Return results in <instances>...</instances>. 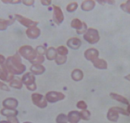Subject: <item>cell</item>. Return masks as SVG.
I'll use <instances>...</instances> for the list:
<instances>
[{"label":"cell","mask_w":130,"mask_h":123,"mask_svg":"<svg viewBox=\"0 0 130 123\" xmlns=\"http://www.w3.org/2000/svg\"><path fill=\"white\" fill-rule=\"evenodd\" d=\"M5 66L8 71L12 75H20L26 70V66L22 63V60L18 54L7 58Z\"/></svg>","instance_id":"obj_1"},{"label":"cell","mask_w":130,"mask_h":123,"mask_svg":"<svg viewBox=\"0 0 130 123\" xmlns=\"http://www.w3.org/2000/svg\"><path fill=\"white\" fill-rule=\"evenodd\" d=\"M19 53L22 57L29 61L34 60L38 56L36 50H34L31 46L29 45H25L20 47L19 49Z\"/></svg>","instance_id":"obj_2"},{"label":"cell","mask_w":130,"mask_h":123,"mask_svg":"<svg viewBox=\"0 0 130 123\" xmlns=\"http://www.w3.org/2000/svg\"><path fill=\"white\" fill-rule=\"evenodd\" d=\"M23 84H24L26 86V88L29 90L34 91L37 88V86L36 84V78L34 74H32L30 72H27L21 78Z\"/></svg>","instance_id":"obj_3"},{"label":"cell","mask_w":130,"mask_h":123,"mask_svg":"<svg viewBox=\"0 0 130 123\" xmlns=\"http://www.w3.org/2000/svg\"><path fill=\"white\" fill-rule=\"evenodd\" d=\"M84 39L90 44H94L99 42L100 36L96 29L94 28H89L84 34Z\"/></svg>","instance_id":"obj_4"},{"label":"cell","mask_w":130,"mask_h":123,"mask_svg":"<svg viewBox=\"0 0 130 123\" xmlns=\"http://www.w3.org/2000/svg\"><path fill=\"white\" fill-rule=\"evenodd\" d=\"M65 95L62 93L57 91H50L45 95V99L47 102L50 103H56L59 101L64 99Z\"/></svg>","instance_id":"obj_5"},{"label":"cell","mask_w":130,"mask_h":123,"mask_svg":"<svg viewBox=\"0 0 130 123\" xmlns=\"http://www.w3.org/2000/svg\"><path fill=\"white\" fill-rule=\"evenodd\" d=\"M31 101L34 105L41 109L47 106V101L43 95L39 93H33L31 95Z\"/></svg>","instance_id":"obj_6"},{"label":"cell","mask_w":130,"mask_h":123,"mask_svg":"<svg viewBox=\"0 0 130 123\" xmlns=\"http://www.w3.org/2000/svg\"><path fill=\"white\" fill-rule=\"evenodd\" d=\"M14 17H15L16 20H17L19 22H20L21 25H23L24 27H28V28L36 27V25L38 24V22L34 21V20H31L29 18H25L20 14H15Z\"/></svg>","instance_id":"obj_7"},{"label":"cell","mask_w":130,"mask_h":123,"mask_svg":"<svg viewBox=\"0 0 130 123\" xmlns=\"http://www.w3.org/2000/svg\"><path fill=\"white\" fill-rule=\"evenodd\" d=\"M53 8V20L58 25H60L64 18L62 11L58 6H54Z\"/></svg>","instance_id":"obj_8"},{"label":"cell","mask_w":130,"mask_h":123,"mask_svg":"<svg viewBox=\"0 0 130 123\" xmlns=\"http://www.w3.org/2000/svg\"><path fill=\"white\" fill-rule=\"evenodd\" d=\"M13 78L14 75L8 71L5 65H0V80L10 82Z\"/></svg>","instance_id":"obj_9"},{"label":"cell","mask_w":130,"mask_h":123,"mask_svg":"<svg viewBox=\"0 0 130 123\" xmlns=\"http://www.w3.org/2000/svg\"><path fill=\"white\" fill-rule=\"evenodd\" d=\"M99 55V51L95 48H89V49L86 50L84 52V56L88 60H90V61H94L98 58Z\"/></svg>","instance_id":"obj_10"},{"label":"cell","mask_w":130,"mask_h":123,"mask_svg":"<svg viewBox=\"0 0 130 123\" xmlns=\"http://www.w3.org/2000/svg\"><path fill=\"white\" fill-rule=\"evenodd\" d=\"M18 104L19 102L17 99L12 98V97L6 98L2 102V105L4 107V108L12 109V110H15L17 107L18 106Z\"/></svg>","instance_id":"obj_11"},{"label":"cell","mask_w":130,"mask_h":123,"mask_svg":"<svg viewBox=\"0 0 130 123\" xmlns=\"http://www.w3.org/2000/svg\"><path fill=\"white\" fill-rule=\"evenodd\" d=\"M26 35L29 39L31 40L37 39L40 35V29L37 27L28 28L26 31Z\"/></svg>","instance_id":"obj_12"},{"label":"cell","mask_w":130,"mask_h":123,"mask_svg":"<svg viewBox=\"0 0 130 123\" xmlns=\"http://www.w3.org/2000/svg\"><path fill=\"white\" fill-rule=\"evenodd\" d=\"M67 45L71 49L77 50L82 46V41L77 38H71L68 40Z\"/></svg>","instance_id":"obj_13"},{"label":"cell","mask_w":130,"mask_h":123,"mask_svg":"<svg viewBox=\"0 0 130 123\" xmlns=\"http://www.w3.org/2000/svg\"><path fill=\"white\" fill-rule=\"evenodd\" d=\"M29 70L34 75H41L45 72V67L41 64H34L30 67Z\"/></svg>","instance_id":"obj_14"},{"label":"cell","mask_w":130,"mask_h":123,"mask_svg":"<svg viewBox=\"0 0 130 123\" xmlns=\"http://www.w3.org/2000/svg\"><path fill=\"white\" fill-rule=\"evenodd\" d=\"M119 118V113L115 109V107H112L108 110L107 114V118L111 122H117Z\"/></svg>","instance_id":"obj_15"},{"label":"cell","mask_w":130,"mask_h":123,"mask_svg":"<svg viewBox=\"0 0 130 123\" xmlns=\"http://www.w3.org/2000/svg\"><path fill=\"white\" fill-rule=\"evenodd\" d=\"M96 3L92 0H86L84 1L81 5V9L84 11L88 12L94 9Z\"/></svg>","instance_id":"obj_16"},{"label":"cell","mask_w":130,"mask_h":123,"mask_svg":"<svg viewBox=\"0 0 130 123\" xmlns=\"http://www.w3.org/2000/svg\"><path fill=\"white\" fill-rule=\"evenodd\" d=\"M68 120L70 123H78L81 120L80 114L77 111H71L68 114Z\"/></svg>","instance_id":"obj_17"},{"label":"cell","mask_w":130,"mask_h":123,"mask_svg":"<svg viewBox=\"0 0 130 123\" xmlns=\"http://www.w3.org/2000/svg\"><path fill=\"white\" fill-rule=\"evenodd\" d=\"M94 67H96L99 70H106L108 68V63L106 60H103L102 58H97L92 62Z\"/></svg>","instance_id":"obj_18"},{"label":"cell","mask_w":130,"mask_h":123,"mask_svg":"<svg viewBox=\"0 0 130 123\" xmlns=\"http://www.w3.org/2000/svg\"><path fill=\"white\" fill-rule=\"evenodd\" d=\"M58 56V52L56 48L54 47H50L47 50L46 52V57L49 60H56V58Z\"/></svg>","instance_id":"obj_19"},{"label":"cell","mask_w":130,"mask_h":123,"mask_svg":"<svg viewBox=\"0 0 130 123\" xmlns=\"http://www.w3.org/2000/svg\"><path fill=\"white\" fill-rule=\"evenodd\" d=\"M0 113L2 115L6 117L10 116H17L18 114V111L12 109H8V108H3L0 111Z\"/></svg>","instance_id":"obj_20"},{"label":"cell","mask_w":130,"mask_h":123,"mask_svg":"<svg viewBox=\"0 0 130 123\" xmlns=\"http://www.w3.org/2000/svg\"><path fill=\"white\" fill-rule=\"evenodd\" d=\"M71 78L74 81L78 82L82 80L84 78V73L82 70L75 69L71 73Z\"/></svg>","instance_id":"obj_21"},{"label":"cell","mask_w":130,"mask_h":123,"mask_svg":"<svg viewBox=\"0 0 130 123\" xmlns=\"http://www.w3.org/2000/svg\"><path fill=\"white\" fill-rule=\"evenodd\" d=\"M110 96L112 97L113 99H115L116 101L121 102V103H123V104H126V105H129V101L127 99L124 97L123 96H122L121 95L117 94V93H111L110 94Z\"/></svg>","instance_id":"obj_22"},{"label":"cell","mask_w":130,"mask_h":123,"mask_svg":"<svg viewBox=\"0 0 130 123\" xmlns=\"http://www.w3.org/2000/svg\"><path fill=\"white\" fill-rule=\"evenodd\" d=\"M23 82L21 81V79L18 78H14L12 81L9 82V85L10 87L16 88V89H21L23 87Z\"/></svg>","instance_id":"obj_23"},{"label":"cell","mask_w":130,"mask_h":123,"mask_svg":"<svg viewBox=\"0 0 130 123\" xmlns=\"http://www.w3.org/2000/svg\"><path fill=\"white\" fill-rule=\"evenodd\" d=\"M14 18H12L9 20H5L0 18V31H5L9 25H11L14 22Z\"/></svg>","instance_id":"obj_24"},{"label":"cell","mask_w":130,"mask_h":123,"mask_svg":"<svg viewBox=\"0 0 130 123\" xmlns=\"http://www.w3.org/2000/svg\"><path fill=\"white\" fill-rule=\"evenodd\" d=\"M83 22H82L79 18H74L73 20L71 21V26L73 28L77 29V31H78L79 29L82 27L83 26Z\"/></svg>","instance_id":"obj_25"},{"label":"cell","mask_w":130,"mask_h":123,"mask_svg":"<svg viewBox=\"0 0 130 123\" xmlns=\"http://www.w3.org/2000/svg\"><path fill=\"white\" fill-rule=\"evenodd\" d=\"M79 114H80L81 119H82L84 120H90V116H91V114H90V111L87 110H82L79 112Z\"/></svg>","instance_id":"obj_26"},{"label":"cell","mask_w":130,"mask_h":123,"mask_svg":"<svg viewBox=\"0 0 130 123\" xmlns=\"http://www.w3.org/2000/svg\"><path fill=\"white\" fill-rule=\"evenodd\" d=\"M57 52L59 55L60 56H67V54L69 53V50L67 49V48L65 47L64 46H60L58 47V48L56 49Z\"/></svg>","instance_id":"obj_27"},{"label":"cell","mask_w":130,"mask_h":123,"mask_svg":"<svg viewBox=\"0 0 130 123\" xmlns=\"http://www.w3.org/2000/svg\"><path fill=\"white\" fill-rule=\"evenodd\" d=\"M56 123H67L69 122L68 120V117L67 115L64 114H59L56 118Z\"/></svg>","instance_id":"obj_28"},{"label":"cell","mask_w":130,"mask_h":123,"mask_svg":"<svg viewBox=\"0 0 130 123\" xmlns=\"http://www.w3.org/2000/svg\"><path fill=\"white\" fill-rule=\"evenodd\" d=\"M77 8H78V4L77 2L70 3L67 6V10L69 12H73L77 9Z\"/></svg>","instance_id":"obj_29"},{"label":"cell","mask_w":130,"mask_h":123,"mask_svg":"<svg viewBox=\"0 0 130 123\" xmlns=\"http://www.w3.org/2000/svg\"><path fill=\"white\" fill-rule=\"evenodd\" d=\"M121 8L122 10L130 14V0H128L125 3H123L121 5Z\"/></svg>","instance_id":"obj_30"},{"label":"cell","mask_w":130,"mask_h":123,"mask_svg":"<svg viewBox=\"0 0 130 123\" xmlns=\"http://www.w3.org/2000/svg\"><path fill=\"white\" fill-rule=\"evenodd\" d=\"M47 50V49H46V48L43 46H38L36 48V52L38 55L44 56V54H46Z\"/></svg>","instance_id":"obj_31"},{"label":"cell","mask_w":130,"mask_h":123,"mask_svg":"<svg viewBox=\"0 0 130 123\" xmlns=\"http://www.w3.org/2000/svg\"><path fill=\"white\" fill-rule=\"evenodd\" d=\"M45 61V57L44 56H40V55H38L36 58H34V60H32L30 61V63L34 65V64H41Z\"/></svg>","instance_id":"obj_32"},{"label":"cell","mask_w":130,"mask_h":123,"mask_svg":"<svg viewBox=\"0 0 130 123\" xmlns=\"http://www.w3.org/2000/svg\"><path fill=\"white\" fill-rule=\"evenodd\" d=\"M67 56H60V55H58V56H57V58H56L55 61L57 63V65H63V64H64L67 62Z\"/></svg>","instance_id":"obj_33"},{"label":"cell","mask_w":130,"mask_h":123,"mask_svg":"<svg viewBox=\"0 0 130 123\" xmlns=\"http://www.w3.org/2000/svg\"><path fill=\"white\" fill-rule=\"evenodd\" d=\"M77 107L78 109H79V110H86V108H87V104L86 103L85 101H79L77 103Z\"/></svg>","instance_id":"obj_34"},{"label":"cell","mask_w":130,"mask_h":123,"mask_svg":"<svg viewBox=\"0 0 130 123\" xmlns=\"http://www.w3.org/2000/svg\"><path fill=\"white\" fill-rule=\"evenodd\" d=\"M87 30V25L86 24L85 22H83V26H82V27L79 30L77 31V34H79V35H82V34H85Z\"/></svg>","instance_id":"obj_35"},{"label":"cell","mask_w":130,"mask_h":123,"mask_svg":"<svg viewBox=\"0 0 130 123\" xmlns=\"http://www.w3.org/2000/svg\"><path fill=\"white\" fill-rule=\"evenodd\" d=\"M2 2L4 4H19L21 3L20 0H2Z\"/></svg>","instance_id":"obj_36"},{"label":"cell","mask_w":130,"mask_h":123,"mask_svg":"<svg viewBox=\"0 0 130 123\" xmlns=\"http://www.w3.org/2000/svg\"><path fill=\"white\" fill-rule=\"evenodd\" d=\"M115 108L117 110V111L119 112V114H123V115H125V116H129V115L126 110H125L124 109H123V108H121V107H115Z\"/></svg>","instance_id":"obj_37"},{"label":"cell","mask_w":130,"mask_h":123,"mask_svg":"<svg viewBox=\"0 0 130 123\" xmlns=\"http://www.w3.org/2000/svg\"><path fill=\"white\" fill-rule=\"evenodd\" d=\"M0 90H2L4 91H10V88L8 87V86L6 85L5 83L0 82Z\"/></svg>","instance_id":"obj_38"},{"label":"cell","mask_w":130,"mask_h":123,"mask_svg":"<svg viewBox=\"0 0 130 123\" xmlns=\"http://www.w3.org/2000/svg\"><path fill=\"white\" fill-rule=\"evenodd\" d=\"M7 120L10 123H20L18 118L16 116H10L7 117Z\"/></svg>","instance_id":"obj_39"},{"label":"cell","mask_w":130,"mask_h":123,"mask_svg":"<svg viewBox=\"0 0 130 123\" xmlns=\"http://www.w3.org/2000/svg\"><path fill=\"white\" fill-rule=\"evenodd\" d=\"M22 3L25 6H31L32 5L34 4V0H23L22 1Z\"/></svg>","instance_id":"obj_40"},{"label":"cell","mask_w":130,"mask_h":123,"mask_svg":"<svg viewBox=\"0 0 130 123\" xmlns=\"http://www.w3.org/2000/svg\"><path fill=\"white\" fill-rule=\"evenodd\" d=\"M40 2L44 6H49L52 4V1L51 0H41Z\"/></svg>","instance_id":"obj_41"},{"label":"cell","mask_w":130,"mask_h":123,"mask_svg":"<svg viewBox=\"0 0 130 123\" xmlns=\"http://www.w3.org/2000/svg\"><path fill=\"white\" fill-rule=\"evenodd\" d=\"M6 58H5L4 56L2 55V54H0V65H2L4 64V63H6Z\"/></svg>","instance_id":"obj_42"},{"label":"cell","mask_w":130,"mask_h":123,"mask_svg":"<svg viewBox=\"0 0 130 123\" xmlns=\"http://www.w3.org/2000/svg\"><path fill=\"white\" fill-rule=\"evenodd\" d=\"M125 78L126 80H127L128 81H130V74H128L127 76H125Z\"/></svg>","instance_id":"obj_43"},{"label":"cell","mask_w":130,"mask_h":123,"mask_svg":"<svg viewBox=\"0 0 130 123\" xmlns=\"http://www.w3.org/2000/svg\"><path fill=\"white\" fill-rule=\"evenodd\" d=\"M107 2L109 3L110 4H115V1H107Z\"/></svg>","instance_id":"obj_44"},{"label":"cell","mask_w":130,"mask_h":123,"mask_svg":"<svg viewBox=\"0 0 130 123\" xmlns=\"http://www.w3.org/2000/svg\"><path fill=\"white\" fill-rule=\"evenodd\" d=\"M127 112H128V114H130V105H128L127 109Z\"/></svg>","instance_id":"obj_45"},{"label":"cell","mask_w":130,"mask_h":123,"mask_svg":"<svg viewBox=\"0 0 130 123\" xmlns=\"http://www.w3.org/2000/svg\"><path fill=\"white\" fill-rule=\"evenodd\" d=\"M0 123H10L9 122L8 120H2V121H0Z\"/></svg>","instance_id":"obj_46"},{"label":"cell","mask_w":130,"mask_h":123,"mask_svg":"<svg viewBox=\"0 0 130 123\" xmlns=\"http://www.w3.org/2000/svg\"><path fill=\"white\" fill-rule=\"evenodd\" d=\"M23 123H31V122H23Z\"/></svg>","instance_id":"obj_47"}]
</instances>
